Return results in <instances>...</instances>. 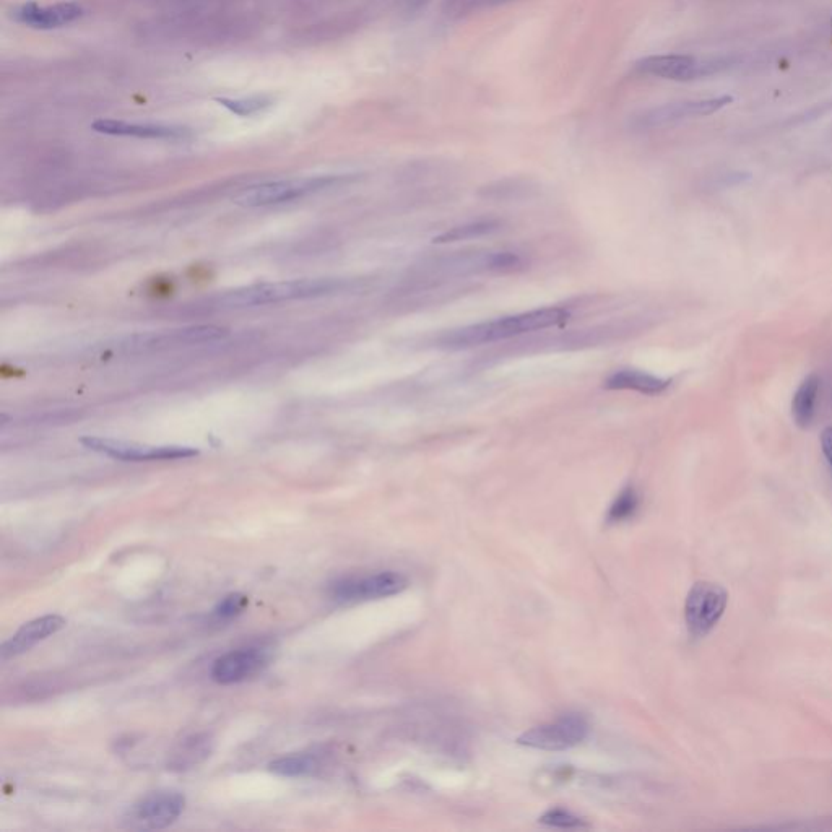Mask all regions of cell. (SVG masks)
Masks as SVG:
<instances>
[{"instance_id":"obj_21","label":"cell","mask_w":832,"mask_h":832,"mask_svg":"<svg viewBox=\"0 0 832 832\" xmlns=\"http://www.w3.org/2000/svg\"><path fill=\"white\" fill-rule=\"evenodd\" d=\"M639 503H641V499H639V493H637L636 488L633 486H626L623 491H621L618 496H616L615 501L610 506V511H608V522H613V524H618V522H624V520L631 519V517L636 514L637 509H639Z\"/></svg>"},{"instance_id":"obj_26","label":"cell","mask_w":832,"mask_h":832,"mask_svg":"<svg viewBox=\"0 0 832 832\" xmlns=\"http://www.w3.org/2000/svg\"><path fill=\"white\" fill-rule=\"evenodd\" d=\"M831 394H832V381H831Z\"/></svg>"},{"instance_id":"obj_12","label":"cell","mask_w":832,"mask_h":832,"mask_svg":"<svg viewBox=\"0 0 832 832\" xmlns=\"http://www.w3.org/2000/svg\"><path fill=\"white\" fill-rule=\"evenodd\" d=\"M65 623L67 621L62 616L46 615L23 624L22 628L18 629L9 641L2 644V649H0L2 659H13V657L25 654L28 650L33 649L38 642L48 639L52 634L59 633L64 628Z\"/></svg>"},{"instance_id":"obj_6","label":"cell","mask_w":832,"mask_h":832,"mask_svg":"<svg viewBox=\"0 0 832 832\" xmlns=\"http://www.w3.org/2000/svg\"><path fill=\"white\" fill-rule=\"evenodd\" d=\"M407 587L408 579L400 572L381 571L368 576L340 579L330 587V595L342 603L369 602L400 594Z\"/></svg>"},{"instance_id":"obj_4","label":"cell","mask_w":832,"mask_h":832,"mask_svg":"<svg viewBox=\"0 0 832 832\" xmlns=\"http://www.w3.org/2000/svg\"><path fill=\"white\" fill-rule=\"evenodd\" d=\"M353 176H314V178L282 179V181L264 182L249 187L236 197V204L241 207H269L285 204L291 200L303 199L306 195L327 191L330 187L340 186L351 181Z\"/></svg>"},{"instance_id":"obj_18","label":"cell","mask_w":832,"mask_h":832,"mask_svg":"<svg viewBox=\"0 0 832 832\" xmlns=\"http://www.w3.org/2000/svg\"><path fill=\"white\" fill-rule=\"evenodd\" d=\"M319 769H321V761H319L316 754L312 753L282 756V758L275 759L269 764L270 772L280 777H290V779L316 776Z\"/></svg>"},{"instance_id":"obj_10","label":"cell","mask_w":832,"mask_h":832,"mask_svg":"<svg viewBox=\"0 0 832 832\" xmlns=\"http://www.w3.org/2000/svg\"><path fill=\"white\" fill-rule=\"evenodd\" d=\"M270 650L254 646L231 650L213 662L212 680L218 685H236L269 667Z\"/></svg>"},{"instance_id":"obj_3","label":"cell","mask_w":832,"mask_h":832,"mask_svg":"<svg viewBox=\"0 0 832 832\" xmlns=\"http://www.w3.org/2000/svg\"><path fill=\"white\" fill-rule=\"evenodd\" d=\"M522 267V257L511 251L457 252L439 259L429 260L421 265L415 278L416 285L423 283L436 288L441 282L454 278H465L478 273L514 272Z\"/></svg>"},{"instance_id":"obj_9","label":"cell","mask_w":832,"mask_h":832,"mask_svg":"<svg viewBox=\"0 0 832 832\" xmlns=\"http://www.w3.org/2000/svg\"><path fill=\"white\" fill-rule=\"evenodd\" d=\"M589 733L587 720L579 714L563 715L550 724L538 725L522 733L517 743L533 750L564 751L579 745Z\"/></svg>"},{"instance_id":"obj_11","label":"cell","mask_w":832,"mask_h":832,"mask_svg":"<svg viewBox=\"0 0 832 832\" xmlns=\"http://www.w3.org/2000/svg\"><path fill=\"white\" fill-rule=\"evenodd\" d=\"M707 67L709 65L702 64L698 59L681 56V54L649 56L636 62V70L639 74L676 80V82H688V80L701 77L706 74Z\"/></svg>"},{"instance_id":"obj_23","label":"cell","mask_w":832,"mask_h":832,"mask_svg":"<svg viewBox=\"0 0 832 832\" xmlns=\"http://www.w3.org/2000/svg\"><path fill=\"white\" fill-rule=\"evenodd\" d=\"M540 823L559 829H582L587 826L584 819L572 815L571 811L563 810V808L546 811L545 815L540 818Z\"/></svg>"},{"instance_id":"obj_13","label":"cell","mask_w":832,"mask_h":832,"mask_svg":"<svg viewBox=\"0 0 832 832\" xmlns=\"http://www.w3.org/2000/svg\"><path fill=\"white\" fill-rule=\"evenodd\" d=\"M91 129L98 134L135 137V139L178 140L186 139L189 135V130L184 127L140 124V122L116 121V119H100L91 124Z\"/></svg>"},{"instance_id":"obj_20","label":"cell","mask_w":832,"mask_h":832,"mask_svg":"<svg viewBox=\"0 0 832 832\" xmlns=\"http://www.w3.org/2000/svg\"><path fill=\"white\" fill-rule=\"evenodd\" d=\"M501 230V223L494 220H478L464 223V225H457L451 230L444 231L434 238L436 244H452L460 243V241H472V239L485 238L491 236L496 231Z\"/></svg>"},{"instance_id":"obj_17","label":"cell","mask_w":832,"mask_h":832,"mask_svg":"<svg viewBox=\"0 0 832 832\" xmlns=\"http://www.w3.org/2000/svg\"><path fill=\"white\" fill-rule=\"evenodd\" d=\"M819 377L816 374L803 379L798 386L797 392L793 395L792 416L797 426L806 429L815 420L816 402L819 394Z\"/></svg>"},{"instance_id":"obj_7","label":"cell","mask_w":832,"mask_h":832,"mask_svg":"<svg viewBox=\"0 0 832 832\" xmlns=\"http://www.w3.org/2000/svg\"><path fill=\"white\" fill-rule=\"evenodd\" d=\"M184 808H186V798L182 793L161 790V792L150 793L134 806H130L124 821L130 829H139V831L165 829L182 815Z\"/></svg>"},{"instance_id":"obj_2","label":"cell","mask_w":832,"mask_h":832,"mask_svg":"<svg viewBox=\"0 0 832 832\" xmlns=\"http://www.w3.org/2000/svg\"><path fill=\"white\" fill-rule=\"evenodd\" d=\"M353 288V283L335 278H303L288 282L257 283L221 296L225 308H254L265 304L285 303L296 299L322 298Z\"/></svg>"},{"instance_id":"obj_24","label":"cell","mask_w":832,"mask_h":832,"mask_svg":"<svg viewBox=\"0 0 832 832\" xmlns=\"http://www.w3.org/2000/svg\"><path fill=\"white\" fill-rule=\"evenodd\" d=\"M246 605L247 597H244L243 594L226 595L225 598H221L217 607L213 610V616H215L217 620H233V618H236V616L243 613Z\"/></svg>"},{"instance_id":"obj_25","label":"cell","mask_w":832,"mask_h":832,"mask_svg":"<svg viewBox=\"0 0 832 832\" xmlns=\"http://www.w3.org/2000/svg\"><path fill=\"white\" fill-rule=\"evenodd\" d=\"M821 447H823L824 455H826V459L832 467V426L824 429L823 434H821Z\"/></svg>"},{"instance_id":"obj_15","label":"cell","mask_w":832,"mask_h":832,"mask_svg":"<svg viewBox=\"0 0 832 832\" xmlns=\"http://www.w3.org/2000/svg\"><path fill=\"white\" fill-rule=\"evenodd\" d=\"M732 101V96H719V98H711V100L667 104V106L652 111L646 117V121L649 122L650 126H660V124H667V122L680 121L685 117L709 116V114H714L715 111L725 108Z\"/></svg>"},{"instance_id":"obj_1","label":"cell","mask_w":832,"mask_h":832,"mask_svg":"<svg viewBox=\"0 0 832 832\" xmlns=\"http://www.w3.org/2000/svg\"><path fill=\"white\" fill-rule=\"evenodd\" d=\"M571 319V311L561 306L532 309L512 316L498 317L493 321L465 325L459 329L447 330L434 340V347L441 350H468V348L506 342L520 335L556 329Z\"/></svg>"},{"instance_id":"obj_22","label":"cell","mask_w":832,"mask_h":832,"mask_svg":"<svg viewBox=\"0 0 832 832\" xmlns=\"http://www.w3.org/2000/svg\"><path fill=\"white\" fill-rule=\"evenodd\" d=\"M223 108L236 116H252L272 106L269 96H249V98H217Z\"/></svg>"},{"instance_id":"obj_16","label":"cell","mask_w":832,"mask_h":832,"mask_svg":"<svg viewBox=\"0 0 832 832\" xmlns=\"http://www.w3.org/2000/svg\"><path fill=\"white\" fill-rule=\"evenodd\" d=\"M670 387L668 379L644 373L641 369H616L605 381V389L631 390L642 395H660Z\"/></svg>"},{"instance_id":"obj_5","label":"cell","mask_w":832,"mask_h":832,"mask_svg":"<svg viewBox=\"0 0 832 832\" xmlns=\"http://www.w3.org/2000/svg\"><path fill=\"white\" fill-rule=\"evenodd\" d=\"M728 592L715 582H696L686 597L685 620L689 634L706 637L724 616Z\"/></svg>"},{"instance_id":"obj_8","label":"cell","mask_w":832,"mask_h":832,"mask_svg":"<svg viewBox=\"0 0 832 832\" xmlns=\"http://www.w3.org/2000/svg\"><path fill=\"white\" fill-rule=\"evenodd\" d=\"M80 442L90 451L108 455L111 459L124 460V462L189 459V457L199 454V451L194 447L148 446V444H139V442L98 438V436H87Z\"/></svg>"},{"instance_id":"obj_19","label":"cell","mask_w":832,"mask_h":832,"mask_svg":"<svg viewBox=\"0 0 832 832\" xmlns=\"http://www.w3.org/2000/svg\"><path fill=\"white\" fill-rule=\"evenodd\" d=\"M212 751V740L208 735H194V737L186 738L179 745L178 750L174 751L173 759H171V766L174 769H191L202 763L205 758L210 756Z\"/></svg>"},{"instance_id":"obj_14","label":"cell","mask_w":832,"mask_h":832,"mask_svg":"<svg viewBox=\"0 0 832 832\" xmlns=\"http://www.w3.org/2000/svg\"><path fill=\"white\" fill-rule=\"evenodd\" d=\"M13 17L25 25L49 30V28H59V26L75 22L77 18L82 17V7L74 2H62V4L46 5V7L36 2H28L15 10Z\"/></svg>"}]
</instances>
